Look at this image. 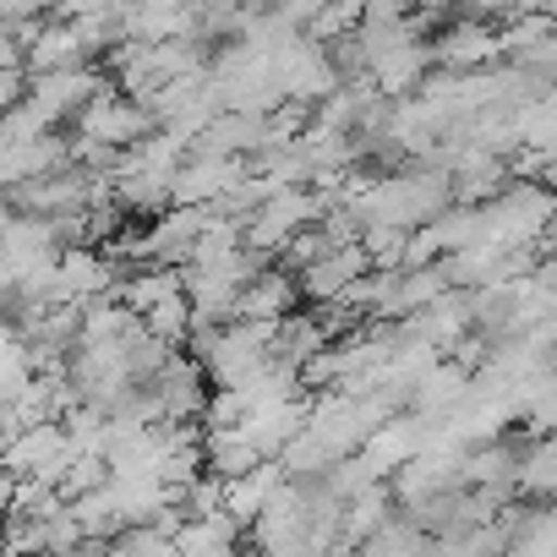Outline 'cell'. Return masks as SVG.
I'll use <instances>...</instances> for the list:
<instances>
[{"label": "cell", "instance_id": "7", "mask_svg": "<svg viewBox=\"0 0 557 557\" xmlns=\"http://www.w3.org/2000/svg\"><path fill=\"white\" fill-rule=\"evenodd\" d=\"M55 273H61V301H72V307H88L99 296H115V285H121L115 257L99 251V246H83V240H66L61 246Z\"/></svg>", "mask_w": 557, "mask_h": 557}, {"label": "cell", "instance_id": "15", "mask_svg": "<svg viewBox=\"0 0 557 557\" xmlns=\"http://www.w3.org/2000/svg\"><path fill=\"white\" fill-rule=\"evenodd\" d=\"M99 88H104V83H99L88 66H61V72H39V77L28 83V99H34L50 121H72Z\"/></svg>", "mask_w": 557, "mask_h": 557}, {"label": "cell", "instance_id": "27", "mask_svg": "<svg viewBox=\"0 0 557 557\" xmlns=\"http://www.w3.org/2000/svg\"><path fill=\"white\" fill-rule=\"evenodd\" d=\"M50 12L55 17H104V12H115V0H50Z\"/></svg>", "mask_w": 557, "mask_h": 557}, {"label": "cell", "instance_id": "21", "mask_svg": "<svg viewBox=\"0 0 557 557\" xmlns=\"http://www.w3.org/2000/svg\"><path fill=\"white\" fill-rule=\"evenodd\" d=\"M388 503H394V492L383 486V481H372L367 492H356V497H345V524H339V546H361L383 519H388Z\"/></svg>", "mask_w": 557, "mask_h": 557}, {"label": "cell", "instance_id": "14", "mask_svg": "<svg viewBox=\"0 0 557 557\" xmlns=\"http://www.w3.org/2000/svg\"><path fill=\"white\" fill-rule=\"evenodd\" d=\"M290 481V470H285V459H257L251 470H240V475H224V513L246 530L262 508H268V497Z\"/></svg>", "mask_w": 557, "mask_h": 557}, {"label": "cell", "instance_id": "2", "mask_svg": "<svg viewBox=\"0 0 557 557\" xmlns=\"http://www.w3.org/2000/svg\"><path fill=\"white\" fill-rule=\"evenodd\" d=\"M159 126V115L148 110V99H137V94H126V88H99L83 110H77V132L83 137H94V143H104V148H132V143H143L148 132Z\"/></svg>", "mask_w": 557, "mask_h": 557}, {"label": "cell", "instance_id": "5", "mask_svg": "<svg viewBox=\"0 0 557 557\" xmlns=\"http://www.w3.org/2000/svg\"><path fill=\"white\" fill-rule=\"evenodd\" d=\"M246 175H251V164L235 159V153H186L181 170H175L170 202H191V208L224 202V197H235V186H240Z\"/></svg>", "mask_w": 557, "mask_h": 557}, {"label": "cell", "instance_id": "11", "mask_svg": "<svg viewBox=\"0 0 557 557\" xmlns=\"http://www.w3.org/2000/svg\"><path fill=\"white\" fill-rule=\"evenodd\" d=\"M437 61H432V45L416 34V39H399L394 50H383L377 61H367V72H372V88L383 94V99H405V94H416L421 83H426V72H432Z\"/></svg>", "mask_w": 557, "mask_h": 557}, {"label": "cell", "instance_id": "16", "mask_svg": "<svg viewBox=\"0 0 557 557\" xmlns=\"http://www.w3.org/2000/svg\"><path fill=\"white\" fill-rule=\"evenodd\" d=\"M301 301V278L296 273H268L257 268L246 285H240V301H235V318H251V323H278L290 318Z\"/></svg>", "mask_w": 557, "mask_h": 557}, {"label": "cell", "instance_id": "6", "mask_svg": "<svg viewBox=\"0 0 557 557\" xmlns=\"http://www.w3.org/2000/svg\"><path fill=\"white\" fill-rule=\"evenodd\" d=\"M17 50H23V72L28 77H39V72H61V66H88V39L77 34V23H66V17H55V23H45V17H34V23H23L17 28Z\"/></svg>", "mask_w": 557, "mask_h": 557}, {"label": "cell", "instance_id": "18", "mask_svg": "<svg viewBox=\"0 0 557 557\" xmlns=\"http://www.w3.org/2000/svg\"><path fill=\"white\" fill-rule=\"evenodd\" d=\"M329 339H334L329 318L290 312V318H278V323H273V356H278V361H290V367H301V372H307V361H312V356H323V345H329Z\"/></svg>", "mask_w": 557, "mask_h": 557}, {"label": "cell", "instance_id": "28", "mask_svg": "<svg viewBox=\"0 0 557 557\" xmlns=\"http://www.w3.org/2000/svg\"><path fill=\"white\" fill-rule=\"evenodd\" d=\"M12 492H17V470L0 459V513H7V503H12Z\"/></svg>", "mask_w": 557, "mask_h": 557}, {"label": "cell", "instance_id": "10", "mask_svg": "<svg viewBox=\"0 0 557 557\" xmlns=\"http://www.w3.org/2000/svg\"><path fill=\"white\" fill-rule=\"evenodd\" d=\"M202 361H186L181 350L148 377L153 399H159V416L164 421H202V405H208V388H202Z\"/></svg>", "mask_w": 557, "mask_h": 557}, {"label": "cell", "instance_id": "12", "mask_svg": "<svg viewBox=\"0 0 557 557\" xmlns=\"http://www.w3.org/2000/svg\"><path fill=\"white\" fill-rule=\"evenodd\" d=\"M307 416H312V399H307V394H290V399H273V405L246 410L240 426H246V437L262 448V459H278V454H285V443L307 426Z\"/></svg>", "mask_w": 557, "mask_h": 557}, {"label": "cell", "instance_id": "25", "mask_svg": "<svg viewBox=\"0 0 557 557\" xmlns=\"http://www.w3.org/2000/svg\"><path fill=\"white\" fill-rule=\"evenodd\" d=\"M552 28H557V23H552V12H513V17H508V28L497 34V39H503V55L513 61V55L535 50Z\"/></svg>", "mask_w": 557, "mask_h": 557}, {"label": "cell", "instance_id": "19", "mask_svg": "<svg viewBox=\"0 0 557 557\" xmlns=\"http://www.w3.org/2000/svg\"><path fill=\"white\" fill-rule=\"evenodd\" d=\"M262 459V448L246 437V426L235 421V426H202V465L213 470V475H240V470H251Z\"/></svg>", "mask_w": 557, "mask_h": 557}, {"label": "cell", "instance_id": "17", "mask_svg": "<svg viewBox=\"0 0 557 557\" xmlns=\"http://www.w3.org/2000/svg\"><path fill=\"white\" fill-rule=\"evenodd\" d=\"M470 367L465 361H448V356H437L432 367H426V377L416 383V394H410V410H421V416H448L454 405H465V394H470Z\"/></svg>", "mask_w": 557, "mask_h": 557}, {"label": "cell", "instance_id": "20", "mask_svg": "<svg viewBox=\"0 0 557 557\" xmlns=\"http://www.w3.org/2000/svg\"><path fill=\"white\" fill-rule=\"evenodd\" d=\"M519 454H524V448L486 437V443L465 448V481H470V486H492V492H503V497H508V492H513V470H519Z\"/></svg>", "mask_w": 557, "mask_h": 557}, {"label": "cell", "instance_id": "1", "mask_svg": "<svg viewBox=\"0 0 557 557\" xmlns=\"http://www.w3.org/2000/svg\"><path fill=\"white\" fill-rule=\"evenodd\" d=\"M323 219V197L318 191H307V186H278V191H268L251 213H246V246L257 251V257H268V251H285L301 230H312Z\"/></svg>", "mask_w": 557, "mask_h": 557}, {"label": "cell", "instance_id": "8", "mask_svg": "<svg viewBox=\"0 0 557 557\" xmlns=\"http://www.w3.org/2000/svg\"><path fill=\"white\" fill-rule=\"evenodd\" d=\"M367 268H372V257H367L361 240H329L312 262L296 268V278H301V296H312L318 307H329L350 285V278H361Z\"/></svg>", "mask_w": 557, "mask_h": 557}, {"label": "cell", "instance_id": "13", "mask_svg": "<svg viewBox=\"0 0 557 557\" xmlns=\"http://www.w3.org/2000/svg\"><path fill=\"white\" fill-rule=\"evenodd\" d=\"M405 329H410L416 339L437 345V350H454V345L475 329V318H470V290L448 285L437 301H426L421 312H410V318H405Z\"/></svg>", "mask_w": 557, "mask_h": 557}, {"label": "cell", "instance_id": "29", "mask_svg": "<svg viewBox=\"0 0 557 557\" xmlns=\"http://www.w3.org/2000/svg\"><path fill=\"white\" fill-rule=\"evenodd\" d=\"M0 197H7V191H0Z\"/></svg>", "mask_w": 557, "mask_h": 557}, {"label": "cell", "instance_id": "22", "mask_svg": "<svg viewBox=\"0 0 557 557\" xmlns=\"http://www.w3.org/2000/svg\"><path fill=\"white\" fill-rule=\"evenodd\" d=\"M513 492L530 497V503H552L557 497V448L546 437H535V448L519 454V470H513Z\"/></svg>", "mask_w": 557, "mask_h": 557}, {"label": "cell", "instance_id": "26", "mask_svg": "<svg viewBox=\"0 0 557 557\" xmlns=\"http://www.w3.org/2000/svg\"><path fill=\"white\" fill-rule=\"evenodd\" d=\"M45 12H50V0H0V23H12V28H23Z\"/></svg>", "mask_w": 557, "mask_h": 557}, {"label": "cell", "instance_id": "4", "mask_svg": "<svg viewBox=\"0 0 557 557\" xmlns=\"http://www.w3.org/2000/svg\"><path fill=\"white\" fill-rule=\"evenodd\" d=\"M0 459H7L17 475H39L50 486H61L66 465H72V443H66V426L61 421H23L7 448H0Z\"/></svg>", "mask_w": 557, "mask_h": 557}, {"label": "cell", "instance_id": "24", "mask_svg": "<svg viewBox=\"0 0 557 557\" xmlns=\"http://www.w3.org/2000/svg\"><path fill=\"white\" fill-rule=\"evenodd\" d=\"M508 552H557V497L519 513V524L508 535Z\"/></svg>", "mask_w": 557, "mask_h": 557}, {"label": "cell", "instance_id": "23", "mask_svg": "<svg viewBox=\"0 0 557 557\" xmlns=\"http://www.w3.org/2000/svg\"><path fill=\"white\" fill-rule=\"evenodd\" d=\"M519 148L557 153V83L541 88L530 104H519Z\"/></svg>", "mask_w": 557, "mask_h": 557}, {"label": "cell", "instance_id": "9", "mask_svg": "<svg viewBox=\"0 0 557 557\" xmlns=\"http://www.w3.org/2000/svg\"><path fill=\"white\" fill-rule=\"evenodd\" d=\"M497 55H503V39H497V23H486V17H459V23L443 28L437 45H432V61H437L443 72H481V66H492Z\"/></svg>", "mask_w": 557, "mask_h": 557}, {"label": "cell", "instance_id": "3", "mask_svg": "<svg viewBox=\"0 0 557 557\" xmlns=\"http://www.w3.org/2000/svg\"><path fill=\"white\" fill-rule=\"evenodd\" d=\"M273 72H278V99L290 104H323L339 88V66L323 55L318 39H285L273 50Z\"/></svg>", "mask_w": 557, "mask_h": 557}]
</instances>
